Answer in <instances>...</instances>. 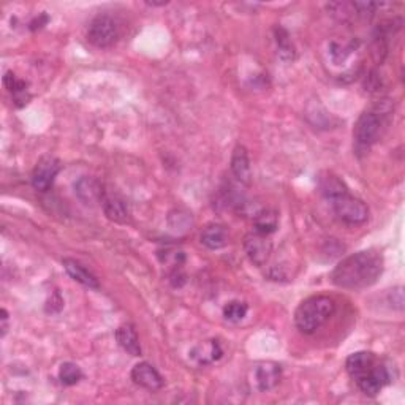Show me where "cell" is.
I'll return each instance as SVG.
<instances>
[{
  "label": "cell",
  "instance_id": "obj_2",
  "mask_svg": "<svg viewBox=\"0 0 405 405\" xmlns=\"http://www.w3.org/2000/svg\"><path fill=\"white\" fill-rule=\"evenodd\" d=\"M334 311L336 304L329 296H311L302 301L295 312L296 328L304 334H313L333 317Z\"/></svg>",
  "mask_w": 405,
  "mask_h": 405
},
{
  "label": "cell",
  "instance_id": "obj_23",
  "mask_svg": "<svg viewBox=\"0 0 405 405\" xmlns=\"http://www.w3.org/2000/svg\"><path fill=\"white\" fill-rule=\"evenodd\" d=\"M168 224L171 228H173V230H178V231L187 230V228H190V225L193 224L192 214L185 213V210H182V209L173 210V213H171L168 217Z\"/></svg>",
  "mask_w": 405,
  "mask_h": 405
},
{
  "label": "cell",
  "instance_id": "obj_3",
  "mask_svg": "<svg viewBox=\"0 0 405 405\" xmlns=\"http://www.w3.org/2000/svg\"><path fill=\"white\" fill-rule=\"evenodd\" d=\"M391 113V105L388 100L381 101L374 110L364 111L358 117L353 129V140H355L358 147H369L379 140V135L383 127V117Z\"/></svg>",
  "mask_w": 405,
  "mask_h": 405
},
{
  "label": "cell",
  "instance_id": "obj_8",
  "mask_svg": "<svg viewBox=\"0 0 405 405\" xmlns=\"http://www.w3.org/2000/svg\"><path fill=\"white\" fill-rule=\"evenodd\" d=\"M282 379V367L277 363L266 361L260 363L258 366L254 369V381L256 385V390L261 392L271 391L281 383Z\"/></svg>",
  "mask_w": 405,
  "mask_h": 405
},
{
  "label": "cell",
  "instance_id": "obj_9",
  "mask_svg": "<svg viewBox=\"0 0 405 405\" xmlns=\"http://www.w3.org/2000/svg\"><path fill=\"white\" fill-rule=\"evenodd\" d=\"M132 380L136 385L149 391H158L163 388V377L149 363H140L132 369Z\"/></svg>",
  "mask_w": 405,
  "mask_h": 405
},
{
  "label": "cell",
  "instance_id": "obj_22",
  "mask_svg": "<svg viewBox=\"0 0 405 405\" xmlns=\"http://www.w3.org/2000/svg\"><path fill=\"white\" fill-rule=\"evenodd\" d=\"M247 311H249V307H247V304H245V302L231 301L224 307V317L226 318L228 322L239 323V322L244 320L245 315H247Z\"/></svg>",
  "mask_w": 405,
  "mask_h": 405
},
{
  "label": "cell",
  "instance_id": "obj_20",
  "mask_svg": "<svg viewBox=\"0 0 405 405\" xmlns=\"http://www.w3.org/2000/svg\"><path fill=\"white\" fill-rule=\"evenodd\" d=\"M197 352L199 353L198 355L197 353H193V358H195L199 364L214 363L217 361V359H220L222 355H224V350H222V347L217 340H210L204 347H198Z\"/></svg>",
  "mask_w": 405,
  "mask_h": 405
},
{
  "label": "cell",
  "instance_id": "obj_24",
  "mask_svg": "<svg viewBox=\"0 0 405 405\" xmlns=\"http://www.w3.org/2000/svg\"><path fill=\"white\" fill-rule=\"evenodd\" d=\"M390 302L392 304V307H396L397 311H402L404 309V292H402V288L391 290V293H390Z\"/></svg>",
  "mask_w": 405,
  "mask_h": 405
},
{
  "label": "cell",
  "instance_id": "obj_4",
  "mask_svg": "<svg viewBox=\"0 0 405 405\" xmlns=\"http://www.w3.org/2000/svg\"><path fill=\"white\" fill-rule=\"evenodd\" d=\"M333 204L336 215L349 225H361L369 219V209L361 199H358L347 190L329 201Z\"/></svg>",
  "mask_w": 405,
  "mask_h": 405
},
{
  "label": "cell",
  "instance_id": "obj_13",
  "mask_svg": "<svg viewBox=\"0 0 405 405\" xmlns=\"http://www.w3.org/2000/svg\"><path fill=\"white\" fill-rule=\"evenodd\" d=\"M62 265H64L68 276H70L75 282L81 283V285H84V287H88V288H94V290L100 288L99 279H97L89 270H85V267L81 263H78L76 260L65 258L64 261H62Z\"/></svg>",
  "mask_w": 405,
  "mask_h": 405
},
{
  "label": "cell",
  "instance_id": "obj_16",
  "mask_svg": "<svg viewBox=\"0 0 405 405\" xmlns=\"http://www.w3.org/2000/svg\"><path fill=\"white\" fill-rule=\"evenodd\" d=\"M199 239H201V244L206 245L208 249L219 250L224 249L228 244V231L225 230V226L213 224L204 228Z\"/></svg>",
  "mask_w": 405,
  "mask_h": 405
},
{
  "label": "cell",
  "instance_id": "obj_5",
  "mask_svg": "<svg viewBox=\"0 0 405 405\" xmlns=\"http://www.w3.org/2000/svg\"><path fill=\"white\" fill-rule=\"evenodd\" d=\"M119 31L117 24L114 22L113 18L106 15H100L90 22V26L88 28V40L94 47L105 49L113 47L114 43L117 42Z\"/></svg>",
  "mask_w": 405,
  "mask_h": 405
},
{
  "label": "cell",
  "instance_id": "obj_15",
  "mask_svg": "<svg viewBox=\"0 0 405 405\" xmlns=\"http://www.w3.org/2000/svg\"><path fill=\"white\" fill-rule=\"evenodd\" d=\"M101 206H104L105 215L108 219L116 222V224H127L130 220L129 208L125 206V203L121 198L105 195L104 201H101Z\"/></svg>",
  "mask_w": 405,
  "mask_h": 405
},
{
  "label": "cell",
  "instance_id": "obj_11",
  "mask_svg": "<svg viewBox=\"0 0 405 405\" xmlns=\"http://www.w3.org/2000/svg\"><path fill=\"white\" fill-rule=\"evenodd\" d=\"M75 193L84 204H90V206L104 201L106 195L100 182L94 178H88V176H84V178L76 182Z\"/></svg>",
  "mask_w": 405,
  "mask_h": 405
},
{
  "label": "cell",
  "instance_id": "obj_14",
  "mask_svg": "<svg viewBox=\"0 0 405 405\" xmlns=\"http://www.w3.org/2000/svg\"><path fill=\"white\" fill-rule=\"evenodd\" d=\"M116 340L122 349L132 356H141V345L138 334H136L135 328L132 324H122L116 331Z\"/></svg>",
  "mask_w": 405,
  "mask_h": 405
},
{
  "label": "cell",
  "instance_id": "obj_21",
  "mask_svg": "<svg viewBox=\"0 0 405 405\" xmlns=\"http://www.w3.org/2000/svg\"><path fill=\"white\" fill-rule=\"evenodd\" d=\"M59 379L64 385L73 386L79 383V380L83 379V372L75 363H64L59 369Z\"/></svg>",
  "mask_w": 405,
  "mask_h": 405
},
{
  "label": "cell",
  "instance_id": "obj_6",
  "mask_svg": "<svg viewBox=\"0 0 405 405\" xmlns=\"http://www.w3.org/2000/svg\"><path fill=\"white\" fill-rule=\"evenodd\" d=\"M244 250L255 266H265L272 254V242L266 235L255 231L244 238Z\"/></svg>",
  "mask_w": 405,
  "mask_h": 405
},
{
  "label": "cell",
  "instance_id": "obj_7",
  "mask_svg": "<svg viewBox=\"0 0 405 405\" xmlns=\"http://www.w3.org/2000/svg\"><path fill=\"white\" fill-rule=\"evenodd\" d=\"M60 171V162L56 157L40 158L32 173V185L38 192H47L53 185L56 176Z\"/></svg>",
  "mask_w": 405,
  "mask_h": 405
},
{
  "label": "cell",
  "instance_id": "obj_12",
  "mask_svg": "<svg viewBox=\"0 0 405 405\" xmlns=\"http://www.w3.org/2000/svg\"><path fill=\"white\" fill-rule=\"evenodd\" d=\"M231 173L241 184L249 185L252 182V167H250L249 152L244 146H236L231 154Z\"/></svg>",
  "mask_w": 405,
  "mask_h": 405
},
{
  "label": "cell",
  "instance_id": "obj_18",
  "mask_svg": "<svg viewBox=\"0 0 405 405\" xmlns=\"http://www.w3.org/2000/svg\"><path fill=\"white\" fill-rule=\"evenodd\" d=\"M255 231L260 235L270 236L271 233L277 230L279 226V214L274 209H261L254 215Z\"/></svg>",
  "mask_w": 405,
  "mask_h": 405
},
{
  "label": "cell",
  "instance_id": "obj_25",
  "mask_svg": "<svg viewBox=\"0 0 405 405\" xmlns=\"http://www.w3.org/2000/svg\"><path fill=\"white\" fill-rule=\"evenodd\" d=\"M0 320H2V338H3L8 331V313L5 309H2V317H0Z\"/></svg>",
  "mask_w": 405,
  "mask_h": 405
},
{
  "label": "cell",
  "instance_id": "obj_17",
  "mask_svg": "<svg viewBox=\"0 0 405 405\" xmlns=\"http://www.w3.org/2000/svg\"><path fill=\"white\" fill-rule=\"evenodd\" d=\"M318 189H320L322 195L331 201V199H334L336 197L342 195V193H345L347 187L344 182H342L338 176H334L333 173H322L318 176Z\"/></svg>",
  "mask_w": 405,
  "mask_h": 405
},
{
  "label": "cell",
  "instance_id": "obj_1",
  "mask_svg": "<svg viewBox=\"0 0 405 405\" xmlns=\"http://www.w3.org/2000/svg\"><path fill=\"white\" fill-rule=\"evenodd\" d=\"M383 272V256L377 250H363L340 261L331 272V281L339 288L363 290L374 285Z\"/></svg>",
  "mask_w": 405,
  "mask_h": 405
},
{
  "label": "cell",
  "instance_id": "obj_10",
  "mask_svg": "<svg viewBox=\"0 0 405 405\" xmlns=\"http://www.w3.org/2000/svg\"><path fill=\"white\" fill-rule=\"evenodd\" d=\"M377 358L370 352H356L347 358L345 367L353 380H358L364 377V375L370 374L374 367L377 366Z\"/></svg>",
  "mask_w": 405,
  "mask_h": 405
},
{
  "label": "cell",
  "instance_id": "obj_19",
  "mask_svg": "<svg viewBox=\"0 0 405 405\" xmlns=\"http://www.w3.org/2000/svg\"><path fill=\"white\" fill-rule=\"evenodd\" d=\"M276 42H277V54L285 62H292L296 57V51L288 37V32L285 28H276Z\"/></svg>",
  "mask_w": 405,
  "mask_h": 405
}]
</instances>
